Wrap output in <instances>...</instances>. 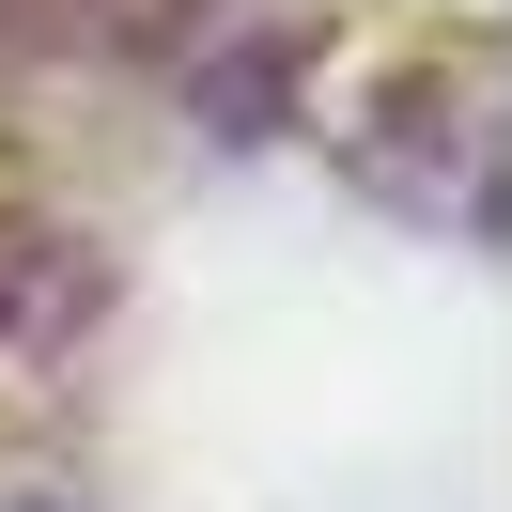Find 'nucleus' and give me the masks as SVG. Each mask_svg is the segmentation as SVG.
I'll list each match as a JSON object with an SVG mask.
<instances>
[]
</instances>
